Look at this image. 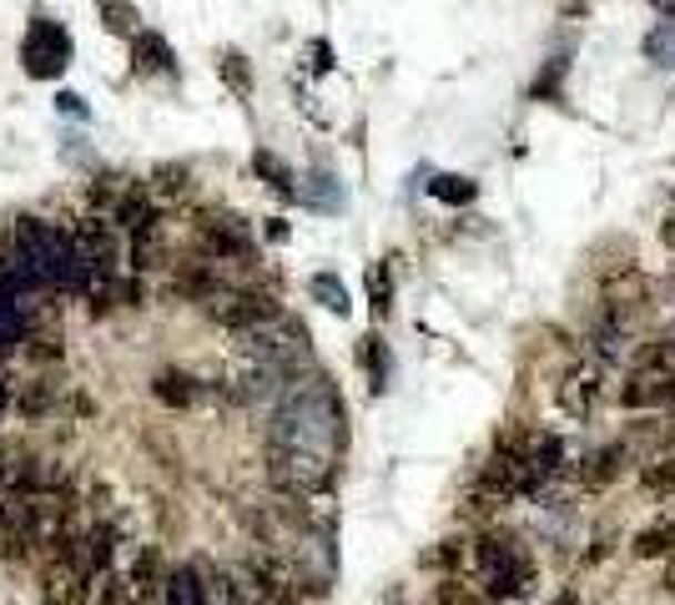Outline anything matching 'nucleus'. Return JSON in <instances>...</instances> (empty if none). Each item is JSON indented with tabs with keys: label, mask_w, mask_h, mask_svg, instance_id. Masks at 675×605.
Instances as JSON below:
<instances>
[{
	"label": "nucleus",
	"mask_w": 675,
	"mask_h": 605,
	"mask_svg": "<svg viewBox=\"0 0 675 605\" xmlns=\"http://www.w3.org/2000/svg\"><path fill=\"white\" fill-rule=\"evenodd\" d=\"M172 288L182 298H192V303H212L218 293H228V273H222L218 258H197V263H182L172 273Z\"/></svg>",
	"instance_id": "9"
},
{
	"label": "nucleus",
	"mask_w": 675,
	"mask_h": 605,
	"mask_svg": "<svg viewBox=\"0 0 675 605\" xmlns=\"http://www.w3.org/2000/svg\"><path fill=\"white\" fill-rule=\"evenodd\" d=\"M625 460H631V444L615 440V444H600L595 454L585 460V470H580V480H585V490H605L611 480H621Z\"/></svg>",
	"instance_id": "14"
},
{
	"label": "nucleus",
	"mask_w": 675,
	"mask_h": 605,
	"mask_svg": "<svg viewBox=\"0 0 675 605\" xmlns=\"http://www.w3.org/2000/svg\"><path fill=\"white\" fill-rule=\"evenodd\" d=\"M81 585H87V575L66 561V555H46V565H41V601L46 605H77Z\"/></svg>",
	"instance_id": "12"
},
{
	"label": "nucleus",
	"mask_w": 675,
	"mask_h": 605,
	"mask_svg": "<svg viewBox=\"0 0 675 605\" xmlns=\"http://www.w3.org/2000/svg\"><path fill=\"white\" fill-rule=\"evenodd\" d=\"M661 238H665V248H675V218H665V228H661Z\"/></svg>",
	"instance_id": "37"
},
{
	"label": "nucleus",
	"mask_w": 675,
	"mask_h": 605,
	"mask_svg": "<svg viewBox=\"0 0 675 605\" xmlns=\"http://www.w3.org/2000/svg\"><path fill=\"white\" fill-rule=\"evenodd\" d=\"M252 167H258V172L268 177V182H273L278 192H293V172H288V167L278 162L273 152H258V157H252Z\"/></svg>",
	"instance_id": "31"
},
{
	"label": "nucleus",
	"mask_w": 675,
	"mask_h": 605,
	"mask_svg": "<svg viewBox=\"0 0 675 605\" xmlns=\"http://www.w3.org/2000/svg\"><path fill=\"white\" fill-rule=\"evenodd\" d=\"M560 81H565V61L545 67V77H540V87H534V97H560Z\"/></svg>",
	"instance_id": "35"
},
{
	"label": "nucleus",
	"mask_w": 675,
	"mask_h": 605,
	"mask_svg": "<svg viewBox=\"0 0 675 605\" xmlns=\"http://www.w3.org/2000/svg\"><path fill=\"white\" fill-rule=\"evenodd\" d=\"M0 374H11V359H0Z\"/></svg>",
	"instance_id": "39"
},
{
	"label": "nucleus",
	"mask_w": 675,
	"mask_h": 605,
	"mask_svg": "<svg viewBox=\"0 0 675 605\" xmlns=\"http://www.w3.org/2000/svg\"><path fill=\"white\" fill-rule=\"evenodd\" d=\"M429 192H434L439 202H454V208H464V202H474V182H469V177H434V182H429Z\"/></svg>",
	"instance_id": "28"
},
{
	"label": "nucleus",
	"mask_w": 675,
	"mask_h": 605,
	"mask_svg": "<svg viewBox=\"0 0 675 605\" xmlns=\"http://www.w3.org/2000/svg\"><path fill=\"white\" fill-rule=\"evenodd\" d=\"M605 303H611V309H635V303H645V278L635 273V268H621V273L605 283Z\"/></svg>",
	"instance_id": "20"
},
{
	"label": "nucleus",
	"mask_w": 675,
	"mask_h": 605,
	"mask_svg": "<svg viewBox=\"0 0 675 605\" xmlns=\"http://www.w3.org/2000/svg\"><path fill=\"white\" fill-rule=\"evenodd\" d=\"M560 399H565L570 414L585 419L590 409L600 404V369H575V374L565 379V389H560Z\"/></svg>",
	"instance_id": "18"
},
{
	"label": "nucleus",
	"mask_w": 675,
	"mask_h": 605,
	"mask_svg": "<svg viewBox=\"0 0 675 605\" xmlns=\"http://www.w3.org/2000/svg\"><path fill=\"white\" fill-rule=\"evenodd\" d=\"M222 77H228V87L238 91V97H248V91H252V81H248V61H242L238 51L222 56Z\"/></svg>",
	"instance_id": "33"
},
{
	"label": "nucleus",
	"mask_w": 675,
	"mask_h": 605,
	"mask_svg": "<svg viewBox=\"0 0 675 605\" xmlns=\"http://www.w3.org/2000/svg\"><path fill=\"white\" fill-rule=\"evenodd\" d=\"M157 188H162L167 198H187V192H192V172H187V167H162V172H157Z\"/></svg>",
	"instance_id": "32"
},
{
	"label": "nucleus",
	"mask_w": 675,
	"mask_h": 605,
	"mask_svg": "<svg viewBox=\"0 0 675 605\" xmlns=\"http://www.w3.org/2000/svg\"><path fill=\"white\" fill-rule=\"evenodd\" d=\"M645 51H651V56H655V61H661V67H675V26H671V21H665V26H661V31H655V36H651V46H645Z\"/></svg>",
	"instance_id": "34"
},
{
	"label": "nucleus",
	"mask_w": 675,
	"mask_h": 605,
	"mask_svg": "<svg viewBox=\"0 0 675 605\" xmlns=\"http://www.w3.org/2000/svg\"><path fill=\"white\" fill-rule=\"evenodd\" d=\"M61 111H71V117H81V97H71V91H66V97H61Z\"/></svg>",
	"instance_id": "36"
},
{
	"label": "nucleus",
	"mask_w": 675,
	"mask_h": 605,
	"mask_svg": "<svg viewBox=\"0 0 675 605\" xmlns=\"http://www.w3.org/2000/svg\"><path fill=\"white\" fill-rule=\"evenodd\" d=\"M202 313H208V323L242 333V329H262V323L283 319V303L273 293H258V288H228L212 303H202Z\"/></svg>",
	"instance_id": "4"
},
{
	"label": "nucleus",
	"mask_w": 675,
	"mask_h": 605,
	"mask_svg": "<svg viewBox=\"0 0 675 605\" xmlns=\"http://www.w3.org/2000/svg\"><path fill=\"white\" fill-rule=\"evenodd\" d=\"M665 430H671V440H675V419H671V424H665Z\"/></svg>",
	"instance_id": "40"
},
{
	"label": "nucleus",
	"mask_w": 675,
	"mask_h": 605,
	"mask_svg": "<svg viewBox=\"0 0 675 605\" xmlns=\"http://www.w3.org/2000/svg\"><path fill=\"white\" fill-rule=\"evenodd\" d=\"M36 329H41V319H36L31 303H26V298L0 293V359H16Z\"/></svg>",
	"instance_id": "11"
},
{
	"label": "nucleus",
	"mask_w": 675,
	"mask_h": 605,
	"mask_svg": "<svg viewBox=\"0 0 675 605\" xmlns=\"http://www.w3.org/2000/svg\"><path fill=\"white\" fill-rule=\"evenodd\" d=\"M97 11H101V26H107L111 36L137 31V6H131V0H97Z\"/></svg>",
	"instance_id": "26"
},
{
	"label": "nucleus",
	"mask_w": 675,
	"mask_h": 605,
	"mask_svg": "<svg viewBox=\"0 0 675 605\" xmlns=\"http://www.w3.org/2000/svg\"><path fill=\"white\" fill-rule=\"evenodd\" d=\"M117 222L111 218H81L77 228H71V238H77L81 258H87L91 278L97 273H117Z\"/></svg>",
	"instance_id": "8"
},
{
	"label": "nucleus",
	"mask_w": 675,
	"mask_h": 605,
	"mask_svg": "<svg viewBox=\"0 0 675 605\" xmlns=\"http://www.w3.org/2000/svg\"><path fill=\"white\" fill-rule=\"evenodd\" d=\"M107 218L131 238V232H142V228H152V222H162V212H157V202H152V192H147V188H121Z\"/></svg>",
	"instance_id": "13"
},
{
	"label": "nucleus",
	"mask_w": 675,
	"mask_h": 605,
	"mask_svg": "<svg viewBox=\"0 0 675 605\" xmlns=\"http://www.w3.org/2000/svg\"><path fill=\"white\" fill-rule=\"evenodd\" d=\"M131 67L142 71V77L172 71V51H167L162 36H157V31H137V41H131Z\"/></svg>",
	"instance_id": "19"
},
{
	"label": "nucleus",
	"mask_w": 675,
	"mask_h": 605,
	"mask_svg": "<svg viewBox=\"0 0 675 605\" xmlns=\"http://www.w3.org/2000/svg\"><path fill=\"white\" fill-rule=\"evenodd\" d=\"M26 359H36V363H51V359H61V333H41L36 329L31 339H26Z\"/></svg>",
	"instance_id": "30"
},
{
	"label": "nucleus",
	"mask_w": 675,
	"mask_h": 605,
	"mask_svg": "<svg viewBox=\"0 0 675 605\" xmlns=\"http://www.w3.org/2000/svg\"><path fill=\"white\" fill-rule=\"evenodd\" d=\"M530 464L540 474H560L565 470V440H555V434H534V450H530Z\"/></svg>",
	"instance_id": "23"
},
{
	"label": "nucleus",
	"mask_w": 675,
	"mask_h": 605,
	"mask_svg": "<svg viewBox=\"0 0 675 605\" xmlns=\"http://www.w3.org/2000/svg\"><path fill=\"white\" fill-rule=\"evenodd\" d=\"M56 399H61L56 379H31V384H16V414H21V419H46V414H56Z\"/></svg>",
	"instance_id": "17"
},
{
	"label": "nucleus",
	"mask_w": 675,
	"mask_h": 605,
	"mask_svg": "<svg viewBox=\"0 0 675 605\" xmlns=\"http://www.w3.org/2000/svg\"><path fill=\"white\" fill-rule=\"evenodd\" d=\"M661 11H665V21H671V26H675V0H665Z\"/></svg>",
	"instance_id": "38"
},
{
	"label": "nucleus",
	"mask_w": 675,
	"mask_h": 605,
	"mask_svg": "<svg viewBox=\"0 0 675 605\" xmlns=\"http://www.w3.org/2000/svg\"><path fill=\"white\" fill-rule=\"evenodd\" d=\"M655 6H665V0H655Z\"/></svg>",
	"instance_id": "41"
},
{
	"label": "nucleus",
	"mask_w": 675,
	"mask_h": 605,
	"mask_svg": "<svg viewBox=\"0 0 675 605\" xmlns=\"http://www.w3.org/2000/svg\"><path fill=\"white\" fill-rule=\"evenodd\" d=\"M41 288H51V283H46V273L31 263V253H26L21 242L11 238V248L0 253V293H6V298H31V293H41Z\"/></svg>",
	"instance_id": "10"
},
{
	"label": "nucleus",
	"mask_w": 675,
	"mask_h": 605,
	"mask_svg": "<svg viewBox=\"0 0 675 605\" xmlns=\"http://www.w3.org/2000/svg\"><path fill=\"white\" fill-rule=\"evenodd\" d=\"M621 404H625V409H655V404H675V369H671V363L635 359L631 379H625V389H621Z\"/></svg>",
	"instance_id": "7"
},
{
	"label": "nucleus",
	"mask_w": 675,
	"mask_h": 605,
	"mask_svg": "<svg viewBox=\"0 0 675 605\" xmlns=\"http://www.w3.org/2000/svg\"><path fill=\"white\" fill-rule=\"evenodd\" d=\"M675 545V525L671 520H655L651 530H641V535H635V555H641V561H655V555H665Z\"/></svg>",
	"instance_id": "24"
},
{
	"label": "nucleus",
	"mask_w": 675,
	"mask_h": 605,
	"mask_svg": "<svg viewBox=\"0 0 675 605\" xmlns=\"http://www.w3.org/2000/svg\"><path fill=\"white\" fill-rule=\"evenodd\" d=\"M434 605H490V595H480L469 581H459V575H444L434 585Z\"/></svg>",
	"instance_id": "25"
},
{
	"label": "nucleus",
	"mask_w": 675,
	"mask_h": 605,
	"mask_svg": "<svg viewBox=\"0 0 675 605\" xmlns=\"http://www.w3.org/2000/svg\"><path fill=\"white\" fill-rule=\"evenodd\" d=\"M152 394H157V404H167V409H192L197 399H202V384H197L187 369H157Z\"/></svg>",
	"instance_id": "15"
},
{
	"label": "nucleus",
	"mask_w": 675,
	"mask_h": 605,
	"mask_svg": "<svg viewBox=\"0 0 675 605\" xmlns=\"http://www.w3.org/2000/svg\"><path fill=\"white\" fill-rule=\"evenodd\" d=\"M268 440L293 444V450H318V454H343L349 444V414H343V394L328 374H303L278 394L273 419H268Z\"/></svg>",
	"instance_id": "1"
},
{
	"label": "nucleus",
	"mask_w": 675,
	"mask_h": 605,
	"mask_svg": "<svg viewBox=\"0 0 675 605\" xmlns=\"http://www.w3.org/2000/svg\"><path fill=\"white\" fill-rule=\"evenodd\" d=\"M363 369H369L373 394H383V389H389V374H393V359H389V343H383L379 333L363 339Z\"/></svg>",
	"instance_id": "21"
},
{
	"label": "nucleus",
	"mask_w": 675,
	"mask_h": 605,
	"mask_svg": "<svg viewBox=\"0 0 675 605\" xmlns=\"http://www.w3.org/2000/svg\"><path fill=\"white\" fill-rule=\"evenodd\" d=\"M369 298H373V313L389 319V313H393V273H389V263L369 268Z\"/></svg>",
	"instance_id": "27"
},
{
	"label": "nucleus",
	"mask_w": 675,
	"mask_h": 605,
	"mask_svg": "<svg viewBox=\"0 0 675 605\" xmlns=\"http://www.w3.org/2000/svg\"><path fill=\"white\" fill-rule=\"evenodd\" d=\"M162 253H167V232H162V222H152V228L131 232L127 268H131V273H152V268H162Z\"/></svg>",
	"instance_id": "16"
},
{
	"label": "nucleus",
	"mask_w": 675,
	"mask_h": 605,
	"mask_svg": "<svg viewBox=\"0 0 675 605\" xmlns=\"http://www.w3.org/2000/svg\"><path fill=\"white\" fill-rule=\"evenodd\" d=\"M308 293L318 298V303H323L328 313H338V319H343V313H349V288L338 283L333 273H313L308 278Z\"/></svg>",
	"instance_id": "22"
},
{
	"label": "nucleus",
	"mask_w": 675,
	"mask_h": 605,
	"mask_svg": "<svg viewBox=\"0 0 675 605\" xmlns=\"http://www.w3.org/2000/svg\"><path fill=\"white\" fill-rule=\"evenodd\" d=\"M21 61H26V77H36V81H51V77H61V71H66V61H71V36H66L56 21H46V16H36V21H31V31H26Z\"/></svg>",
	"instance_id": "6"
},
{
	"label": "nucleus",
	"mask_w": 675,
	"mask_h": 605,
	"mask_svg": "<svg viewBox=\"0 0 675 605\" xmlns=\"http://www.w3.org/2000/svg\"><path fill=\"white\" fill-rule=\"evenodd\" d=\"M252 228L232 212H202L197 218V253L218 263H252Z\"/></svg>",
	"instance_id": "5"
},
{
	"label": "nucleus",
	"mask_w": 675,
	"mask_h": 605,
	"mask_svg": "<svg viewBox=\"0 0 675 605\" xmlns=\"http://www.w3.org/2000/svg\"><path fill=\"white\" fill-rule=\"evenodd\" d=\"M268 484L278 495H293V500H318L333 490L338 480V460L333 454H318V450H293V444H273L268 440Z\"/></svg>",
	"instance_id": "3"
},
{
	"label": "nucleus",
	"mask_w": 675,
	"mask_h": 605,
	"mask_svg": "<svg viewBox=\"0 0 675 605\" xmlns=\"http://www.w3.org/2000/svg\"><path fill=\"white\" fill-rule=\"evenodd\" d=\"M641 484L651 490V495H675V460H671V454H665V460H655V464H645Z\"/></svg>",
	"instance_id": "29"
},
{
	"label": "nucleus",
	"mask_w": 675,
	"mask_h": 605,
	"mask_svg": "<svg viewBox=\"0 0 675 605\" xmlns=\"http://www.w3.org/2000/svg\"><path fill=\"white\" fill-rule=\"evenodd\" d=\"M11 238L31 253V263L41 268L51 288H61V293H87L91 268H87V258H81L71 228H56V222H41V218H16Z\"/></svg>",
	"instance_id": "2"
}]
</instances>
